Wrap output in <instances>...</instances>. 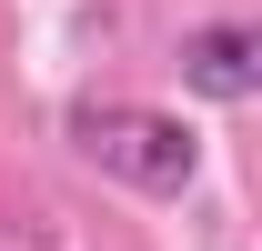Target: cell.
I'll return each instance as SVG.
<instances>
[{
	"label": "cell",
	"instance_id": "cell-1",
	"mask_svg": "<svg viewBox=\"0 0 262 251\" xmlns=\"http://www.w3.org/2000/svg\"><path fill=\"white\" fill-rule=\"evenodd\" d=\"M71 151L91 171H111V181L151 191V201L192 191V171H202V141L151 101H71Z\"/></svg>",
	"mask_w": 262,
	"mask_h": 251
},
{
	"label": "cell",
	"instance_id": "cell-2",
	"mask_svg": "<svg viewBox=\"0 0 262 251\" xmlns=\"http://www.w3.org/2000/svg\"><path fill=\"white\" fill-rule=\"evenodd\" d=\"M182 81H192L202 101H252L262 91V31L252 20H202L192 40H182Z\"/></svg>",
	"mask_w": 262,
	"mask_h": 251
}]
</instances>
